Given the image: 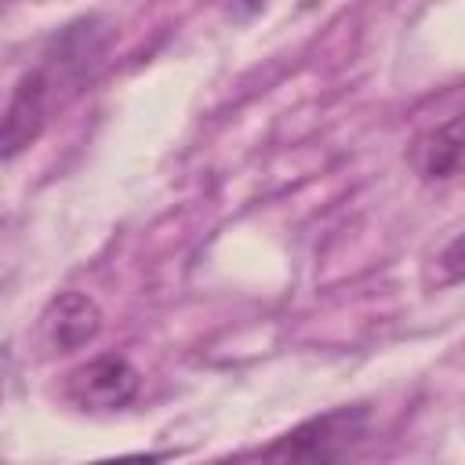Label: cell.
Returning <instances> with one entry per match:
<instances>
[{"instance_id": "7a4b0ae2", "label": "cell", "mask_w": 465, "mask_h": 465, "mask_svg": "<svg viewBox=\"0 0 465 465\" xmlns=\"http://www.w3.org/2000/svg\"><path fill=\"white\" fill-rule=\"evenodd\" d=\"M138 371L124 356H94L69 371L65 400L80 411H120L138 396Z\"/></svg>"}, {"instance_id": "277c9868", "label": "cell", "mask_w": 465, "mask_h": 465, "mask_svg": "<svg viewBox=\"0 0 465 465\" xmlns=\"http://www.w3.org/2000/svg\"><path fill=\"white\" fill-rule=\"evenodd\" d=\"M47 109H51V80L44 76V69H33L18 80L4 113V160H15L25 145L40 138L47 124Z\"/></svg>"}, {"instance_id": "8992f818", "label": "cell", "mask_w": 465, "mask_h": 465, "mask_svg": "<svg viewBox=\"0 0 465 465\" xmlns=\"http://www.w3.org/2000/svg\"><path fill=\"white\" fill-rule=\"evenodd\" d=\"M411 167L421 182H447L465 174V109L418 134L411 145Z\"/></svg>"}, {"instance_id": "5b68a950", "label": "cell", "mask_w": 465, "mask_h": 465, "mask_svg": "<svg viewBox=\"0 0 465 465\" xmlns=\"http://www.w3.org/2000/svg\"><path fill=\"white\" fill-rule=\"evenodd\" d=\"M102 327V312L91 298L76 294V291H65L58 298L47 302V309L40 312V341L44 349L51 352H73L80 345H87Z\"/></svg>"}, {"instance_id": "6da1fadb", "label": "cell", "mask_w": 465, "mask_h": 465, "mask_svg": "<svg viewBox=\"0 0 465 465\" xmlns=\"http://www.w3.org/2000/svg\"><path fill=\"white\" fill-rule=\"evenodd\" d=\"M367 432H371L367 407H338V411H327V414L309 418L298 429L283 432L262 454L265 458H298V461H334V458H349Z\"/></svg>"}, {"instance_id": "52a82bcc", "label": "cell", "mask_w": 465, "mask_h": 465, "mask_svg": "<svg viewBox=\"0 0 465 465\" xmlns=\"http://www.w3.org/2000/svg\"><path fill=\"white\" fill-rule=\"evenodd\" d=\"M450 272H447V280H461L465 276V236H458L447 251H443V258H440Z\"/></svg>"}, {"instance_id": "3957f363", "label": "cell", "mask_w": 465, "mask_h": 465, "mask_svg": "<svg viewBox=\"0 0 465 465\" xmlns=\"http://www.w3.org/2000/svg\"><path fill=\"white\" fill-rule=\"evenodd\" d=\"M105 40L109 33L102 29L98 18H84L62 29V36L51 40L47 47V62H44V76L51 80V87L58 80L65 84H80L84 76H91V69L98 65V58L105 54Z\"/></svg>"}]
</instances>
